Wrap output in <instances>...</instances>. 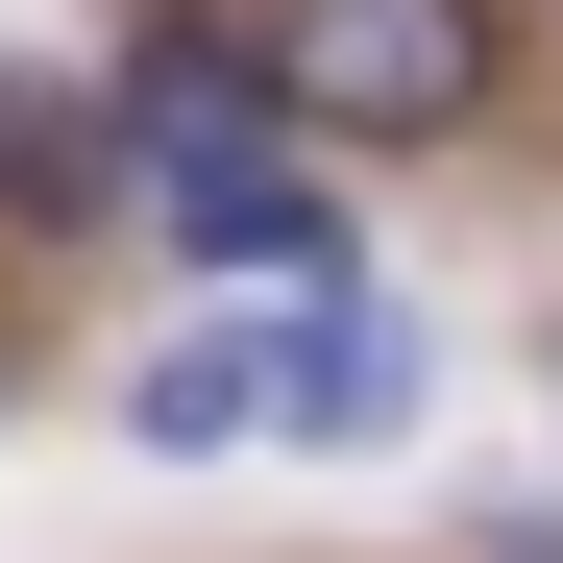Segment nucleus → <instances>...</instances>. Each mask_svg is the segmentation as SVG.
Listing matches in <instances>:
<instances>
[{
    "instance_id": "nucleus-1",
    "label": "nucleus",
    "mask_w": 563,
    "mask_h": 563,
    "mask_svg": "<svg viewBox=\"0 0 563 563\" xmlns=\"http://www.w3.org/2000/svg\"><path fill=\"white\" fill-rule=\"evenodd\" d=\"M269 99L343 147H441L490 99V0H269Z\"/></svg>"
},
{
    "instance_id": "nucleus-2",
    "label": "nucleus",
    "mask_w": 563,
    "mask_h": 563,
    "mask_svg": "<svg viewBox=\"0 0 563 563\" xmlns=\"http://www.w3.org/2000/svg\"><path fill=\"white\" fill-rule=\"evenodd\" d=\"M147 221L197 295H343V221H319V172L295 147H221V172H147Z\"/></svg>"
},
{
    "instance_id": "nucleus-3",
    "label": "nucleus",
    "mask_w": 563,
    "mask_h": 563,
    "mask_svg": "<svg viewBox=\"0 0 563 563\" xmlns=\"http://www.w3.org/2000/svg\"><path fill=\"white\" fill-rule=\"evenodd\" d=\"M123 441L147 465H197V441H295V319H172L123 367Z\"/></svg>"
},
{
    "instance_id": "nucleus-4",
    "label": "nucleus",
    "mask_w": 563,
    "mask_h": 563,
    "mask_svg": "<svg viewBox=\"0 0 563 563\" xmlns=\"http://www.w3.org/2000/svg\"><path fill=\"white\" fill-rule=\"evenodd\" d=\"M417 393H441V343H417V295H295V441H417Z\"/></svg>"
},
{
    "instance_id": "nucleus-5",
    "label": "nucleus",
    "mask_w": 563,
    "mask_h": 563,
    "mask_svg": "<svg viewBox=\"0 0 563 563\" xmlns=\"http://www.w3.org/2000/svg\"><path fill=\"white\" fill-rule=\"evenodd\" d=\"M0 197H25V221H99V197H123V99L25 74V99H0Z\"/></svg>"
}]
</instances>
